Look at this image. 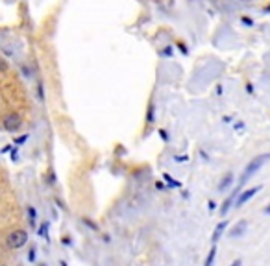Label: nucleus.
Instances as JSON below:
<instances>
[{"instance_id": "f257e3e1", "label": "nucleus", "mask_w": 270, "mask_h": 266, "mask_svg": "<svg viewBox=\"0 0 270 266\" xmlns=\"http://www.w3.org/2000/svg\"><path fill=\"white\" fill-rule=\"evenodd\" d=\"M270 159V154H261V155H257V157H253L248 165H246V168H245V172L241 174V179H239V189L245 185L250 177H252L253 174H257V170H261L263 168V165L267 163Z\"/></svg>"}, {"instance_id": "f03ea898", "label": "nucleus", "mask_w": 270, "mask_h": 266, "mask_svg": "<svg viewBox=\"0 0 270 266\" xmlns=\"http://www.w3.org/2000/svg\"><path fill=\"white\" fill-rule=\"evenodd\" d=\"M28 242V231L26 229H13L6 237V244L9 249H21Z\"/></svg>"}, {"instance_id": "7ed1b4c3", "label": "nucleus", "mask_w": 270, "mask_h": 266, "mask_svg": "<svg viewBox=\"0 0 270 266\" xmlns=\"http://www.w3.org/2000/svg\"><path fill=\"white\" fill-rule=\"evenodd\" d=\"M21 126H22V118H21V115H17V113H8V115L2 118V128L9 133L19 132Z\"/></svg>"}, {"instance_id": "20e7f679", "label": "nucleus", "mask_w": 270, "mask_h": 266, "mask_svg": "<svg viewBox=\"0 0 270 266\" xmlns=\"http://www.w3.org/2000/svg\"><path fill=\"white\" fill-rule=\"evenodd\" d=\"M261 189H263L261 185H257V187H250V189H246V191L243 192V194H239V196H237V200H235V207H243V205H245V203H248V201H250V200H252L253 196L257 194V192L261 191Z\"/></svg>"}, {"instance_id": "39448f33", "label": "nucleus", "mask_w": 270, "mask_h": 266, "mask_svg": "<svg viewBox=\"0 0 270 266\" xmlns=\"http://www.w3.org/2000/svg\"><path fill=\"white\" fill-rule=\"evenodd\" d=\"M246 229H248V222H246V220H241V222H237V224L229 229L228 237H231V239H239V237L245 235Z\"/></svg>"}, {"instance_id": "423d86ee", "label": "nucleus", "mask_w": 270, "mask_h": 266, "mask_svg": "<svg viewBox=\"0 0 270 266\" xmlns=\"http://www.w3.org/2000/svg\"><path fill=\"white\" fill-rule=\"evenodd\" d=\"M237 196H239V189H235V191L231 192V194H229V198H226V201L222 203V207H220V215H222V216L228 215V209L231 207L233 203H235Z\"/></svg>"}, {"instance_id": "0eeeda50", "label": "nucleus", "mask_w": 270, "mask_h": 266, "mask_svg": "<svg viewBox=\"0 0 270 266\" xmlns=\"http://www.w3.org/2000/svg\"><path fill=\"white\" fill-rule=\"evenodd\" d=\"M226 227H228V222H226V220H222V222H219V224H217L215 231H213V237H211L213 244H217V242L222 239V233H224V229H226Z\"/></svg>"}, {"instance_id": "6e6552de", "label": "nucleus", "mask_w": 270, "mask_h": 266, "mask_svg": "<svg viewBox=\"0 0 270 266\" xmlns=\"http://www.w3.org/2000/svg\"><path fill=\"white\" fill-rule=\"evenodd\" d=\"M215 259H217V246L213 244V248L209 249V253H207V257H205V263H203V266H213V265H215Z\"/></svg>"}, {"instance_id": "1a4fd4ad", "label": "nucleus", "mask_w": 270, "mask_h": 266, "mask_svg": "<svg viewBox=\"0 0 270 266\" xmlns=\"http://www.w3.org/2000/svg\"><path fill=\"white\" fill-rule=\"evenodd\" d=\"M231 183H233V176L231 174H228V176H224V179L220 181V185H219V191L220 192H224L228 187H231Z\"/></svg>"}, {"instance_id": "9d476101", "label": "nucleus", "mask_w": 270, "mask_h": 266, "mask_svg": "<svg viewBox=\"0 0 270 266\" xmlns=\"http://www.w3.org/2000/svg\"><path fill=\"white\" fill-rule=\"evenodd\" d=\"M163 179L167 181V185H169V187H174V189H178V187H181V185H180V181H174V179H172V176H170V174H163Z\"/></svg>"}, {"instance_id": "9b49d317", "label": "nucleus", "mask_w": 270, "mask_h": 266, "mask_svg": "<svg viewBox=\"0 0 270 266\" xmlns=\"http://www.w3.org/2000/svg\"><path fill=\"white\" fill-rule=\"evenodd\" d=\"M28 216H30V224L35 227V220H37V213H35V209L32 205H28Z\"/></svg>"}, {"instance_id": "f8f14e48", "label": "nucleus", "mask_w": 270, "mask_h": 266, "mask_svg": "<svg viewBox=\"0 0 270 266\" xmlns=\"http://www.w3.org/2000/svg\"><path fill=\"white\" fill-rule=\"evenodd\" d=\"M39 235H41L43 239H48V224H46V222L39 227Z\"/></svg>"}, {"instance_id": "ddd939ff", "label": "nucleus", "mask_w": 270, "mask_h": 266, "mask_svg": "<svg viewBox=\"0 0 270 266\" xmlns=\"http://www.w3.org/2000/svg\"><path fill=\"white\" fill-rule=\"evenodd\" d=\"M84 224H85V225H89V227H91V229H94V231H98V225L93 224V222H91L89 218H84Z\"/></svg>"}, {"instance_id": "4468645a", "label": "nucleus", "mask_w": 270, "mask_h": 266, "mask_svg": "<svg viewBox=\"0 0 270 266\" xmlns=\"http://www.w3.org/2000/svg\"><path fill=\"white\" fill-rule=\"evenodd\" d=\"M6 70H8V63L0 58V72H6Z\"/></svg>"}, {"instance_id": "2eb2a0df", "label": "nucleus", "mask_w": 270, "mask_h": 266, "mask_svg": "<svg viewBox=\"0 0 270 266\" xmlns=\"http://www.w3.org/2000/svg\"><path fill=\"white\" fill-rule=\"evenodd\" d=\"M207 205H209V211H215V209H217V203H215V201H213V200H209V201H207Z\"/></svg>"}, {"instance_id": "dca6fc26", "label": "nucleus", "mask_w": 270, "mask_h": 266, "mask_svg": "<svg viewBox=\"0 0 270 266\" xmlns=\"http://www.w3.org/2000/svg\"><path fill=\"white\" fill-rule=\"evenodd\" d=\"M28 259H30V261H35V248L30 249V255H28Z\"/></svg>"}, {"instance_id": "f3484780", "label": "nucleus", "mask_w": 270, "mask_h": 266, "mask_svg": "<svg viewBox=\"0 0 270 266\" xmlns=\"http://www.w3.org/2000/svg\"><path fill=\"white\" fill-rule=\"evenodd\" d=\"M265 215H270V203L267 205V207H265Z\"/></svg>"}, {"instance_id": "a211bd4d", "label": "nucleus", "mask_w": 270, "mask_h": 266, "mask_svg": "<svg viewBox=\"0 0 270 266\" xmlns=\"http://www.w3.org/2000/svg\"><path fill=\"white\" fill-rule=\"evenodd\" d=\"M231 266H241V261H233V265Z\"/></svg>"}, {"instance_id": "6ab92c4d", "label": "nucleus", "mask_w": 270, "mask_h": 266, "mask_svg": "<svg viewBox=\"0 0 270 266\" xmlns=\"http://www.w3.org/2000/svg\"><path fill=\"white\" fill-rule=\"evenodd\" d=\"M59 266H68V265L65 263V261H61V263H59Z\"/></svg>"}, {"instance_id": "aec40b11", "label": "nucleus", "mask_w": 270, "mask_h": 266, "mask_svg": "<svg viewBox=\"0 0 270 266\" xmlns=\"http://www.w3.org/2000/svg\"><path fill=\"white\" fill-rule=\"evenodd\" d=\"M41 266H46V265H41Z\"/></svg>"}]
</instances>
